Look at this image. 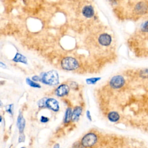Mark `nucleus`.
<instances>
[{"label":"nucleus","instance_id":"obj_1","mask_svg":"<svg viewBox=\"0 0 148 148\" xmlns=\"http://www.w3.org/2000/svg\"><path fill=\"white\" fill-rule=\"evenodd\" d=\"M132 111L135 127L148 135V68L133 74Z\"/></svg>","mask_w":148,"mask_h":148},{"label":"nucleus","instance_id":"obj_2","mask_svg":"<svg viewBox=\"0 0 148 148\" xmlns=\"http://www.w3.org/2000/svg\"><path fill=\"white\" fill-rule=\"evenodd\" d=\"M41 82L50 86H56L59 83L58 74L56 71H49L43 74Z\"/></svg>","mask_w":148,"mask_h":148},{"label":"nucleus","instance_id":"obj_3","mask_svg":"<svg viewBox=\"0 0 148 148\" xmlns=\"http://www.w3.org/2000/svg\"><path fill=\"white\" fill-rule=\"evenodd\" d=\"M61 65L65 70L73 71L79 67V63L75 58L71 57H67L61 60Z\"/></svg>","mask_w":148,"mask_h":148},{"label":"nucleus","instance_id":"obj_4","mask_svg":"<svg viewBox=\"0 0 148 148\" xmlns=\"http://www.w3.org/2000/svg\"><path fill=\"white\" fill-rule=\"evenodd\" d=\"M97 141V137L94 133L87 134L82 139V145L84 147H91L95 144Z\"/></svg>","mask_w":148,"mask_h":148},{"label":"nucleus","instance_id":"obj_5","mask_svg":"<svg viewBox=\"0 0 148 148\" xmlns=\"http://www.w3.org/2000/svg\"><path fill=\"white\" fill-rule=\"evenodd\" d=\"M125 83V79L121 75L113 76L110 82V86L114 89H119L121 88Z\"/></svg>","mask_w":148,"mask_h":148},{"label":"nucleus","instance_id":"obj_6","mask_svg":"<svg viewBox=\"0 0 148 148\" xmlns=\"http://www.w3.org/2000/svg\"><path fill=\"white\" fill-rule=\"evenodd\" d=\"M99 43L103 46H109L112 42V38L110 35L103 33L99 35L98 38Z\"/></svg>","mask_w":148,"mask_h":148},{"label":"nucleus","instance_id":"obj_7","mask_svg":"<svg viewBox=\"0 0 148 148\" xmlns=\"http://www.w3.org/2000/svg\"><path fill=\"white\" fill-rule=\"evenodd\" d=\"M46 107L54 112H57L60 108L58 101L54 98H49L46 100Z\"/></svg>","mask_w":148,"mask_h":148},{"label":"nucleus","instance_id":"obj_8","mask_svg":"<svg viewBox=\"0 0 148 148\" xmlns=\"http://www.w3.org/2000/svg\"><path fill=\"white\" fill-rule=\"evenodd\" d=\"M69 87L66 84H61L59 86L56 90L55 93L58 97H63L68 94Z\"/></svg>","mask_w":148,"mask_h":148},{"label":"nucleus","instance_id":"obj_9","mask_svg":"<svg viewBox=\"0 0 148 148\" xmlns=\"http://www.w3.org/2000/svg\"><path fill=\"white\" fill-rule=\"evenodd\" d=\"M17 125L18 128V130L20 133H22L24 131L25 125V120L22 115L21 113H20L19 115L17 117Z\"/></svg>","mask_w":148,"mask_h":148},{"label":"nucleus","instance_id":"obj_10","mask_svg":"<svg viewBox=\"0 0 148 148\" xmlns=\"http://www.w3.org/2000/svg\"><path fill=\"white\" fill-rule=\"evenodd\" d=\"M147 9V6L146 4V3L143 2H140L136 4V5L135 7V11L139 13V14H142L146 12V10Z\"/></svg>","mask_w":148,"mask_h":148},{"label":"nucleus","instance_id":"obj_11","mask_svg":"<svg viewBox=\"0 0 148 148\" xmlns=\"http://www.w3.org/2000/svg\"><path fill=\"white\" fill-rule=\"evenodd\" d=\"M82 108L80 106L76 107L72 112V120L73 121H77L79 119L82 113Z\"/></svg>","mask_w":148,"mask_h":148},{"label":"nucleus","instance_id":"obj_12","mask_svg":"<svg viewBox=\"0 0 148 148\" xmlns=\"http://www.w3.org/2000/svg\"><path fill=\"white\" fill-rule=\"evenodd\" d=\"M108 118L111 122H117L120 118V114L114 111L110 112L108 115Z\"/></svg>","mask_w":148,"mask_h":148},{"label":"nucleus","instance_id":"obj_13","mask_svg":"<svg viewBox=\"0 0 148 148\" xmlns=\"http://www.w3.org/2000/svg\"><path fill=\"white\" fill-rule=\"evenodd\" d=\"M13 60L15 62H20L24 64H27V58L23 56V55L19 54V53H17L16 55L15 56L14 58L13 59Z\"/></svg>","mask_w":148,"mask_h":148},{"label":"nucleus","instance_id":"obj_14","mask_svg":"<svg viewBox=\"0 0 148 148\" xmlns=\"http://www.w3.org/2000/svg\"><path fill=\"white\" fill-rule=\"evenodd\" d=\"M72 110L71 108H68L65 111V117H64V123H68L70 121L71 119H72Z\"/></svg>","mask_w":148,"mask_h":148},{"label":"nucleus","instance_id":"obj_15","mask_svg":"<svg viewBox=\"0 0 148 148\" xmlns=\"http://www.w3.org/2000/svg\"><path fill=\"white\" fill-rule=\"evenodd\" d=\"M26 83L27 84H28L31 87H32L34 88H40L41 87L39 84L35 82V81H32L29 78L26 79Z\"/></svg>","mask_w":148,"mask_h":148},{"label":"nucleus","instance_id":"obj_16","mask_svg":"<svg viewBox=\"0 0 148 148\" xmlns=\"http://www.w3.org/2000/svg\"><path fill=\"white\" fill-rule=\"evenodd\" d=\"M101 78V77H91L86 79V83L88 84H94L98 80H99Z\"/></svg>","mask_w":148,"mask_h":148},{"label":"nucleus","instance_id":"obj_17","mask_svg":"<svg viewBox=\"0 0 148 148\" xmlns=\"http://www.w3.org/2000/svg\"><path fill=\"white\" fill-rule=\"evenodd\" d=\"M47 99L46 98H42L41 99L39 102H38V106L40 108H43L46 107V102Z\"/></svg>","mask_w":148,"mask_h":148},{"label":"nucleus","instance_id":"obj_18","mask_svg":"<svg viewBox=\"0 0 148 148\" xmlns=\"http://www.w3.org/2000/svg\"><path fill=\"white\" fill-rule=\"evenodd\" d=\"M142 31L143 32H148V20L146 21L142 26Z\"/></svg>","mask_w":148,"mask_h":148},{"label":"nucleus","instance_id":"obj_19","mask_svg":"<svg viewBox=\"0 0 148 148\" xmlns=\"http://www.w3.org/2000/svg\"><path fill=\"white\" fill-rule=\"evenodd\" d=\"M12 107H13V105L11 104L10 105H8L6 107V110L7 112H8L9 113L12 114Z\"/></svg>","mask_w":148,"mask_h":148},{"label":"nucleus","instance_id":"obj_20","mask_svg":"<svg viewBox=\"0 0 148 148\" xmlns=\"http://www.w3.org/2000/svg\"><path fill=\"white\" fill-rule=\"evenodd\" d=\"M40 121L42 122V123H47L48 121H49V119L47 118V117H45V116H42L41 117H40Z\"/></svg>","mask_w":148,"mask_h":148},{"label":"nucleus","instance_id":"obj_21","mask_svg":"<svg viewBox=\"0 0 148 148\" xmlns=\"http://www.w3.org/2000/svg\"><path fill=\"white\" fill-rule=\"evenodd\" d=\"M25 140V136L23 134H21L18 138V142H23Z\"/></svg>","mask_w":148,"mask_h":148},{"label":"nucleus","instance_id":"obj_22","mask_svg":"<svg viewBox=\"0 0 148 148\" xmlns=\"http://www.w3.org/2000/svg\"><path fill=\"white\" fill-rule=\"evenodd\" d=\"M32 80L35 81V82H38V81H40L41 80V78H40L39 76H34L32 77Z\"/></svg>","mask_w":148,"mask_h":148},{"label":"nucleus","instance_id":"obj_23","mask_svg":"<svg viewBox=\"0 0 148 148\" xmlns=\"http://www.w3.org/2000/svg\"><path fill=\"white\" fill-rule=\"evenodd\" d=\"M86 115H87V119L90 120V121H91L92 119H91V114H90V112L89 110H87V112H86Z\"/></svg>","mask_w":148,"mask_h":148},{"label":"nucleus","instance_id":"obj_24","mask_svg":"<svg viewBox=\"0 0 148 148\" xmlns=\"http://www.w3.org/2000/svg\"><path fill=\"white\" fill-rule=\"evenodd\" d=\"M73 148H81V146L79 144H78V143H76L73 146Z\"/></svg>","mask_w":148,"mask_h":148},{"label":"nucleus","instance_id":"obj_25","mask_svg":"<svg viewBox=\"0 0 148 148\" xmlns=\"http://www.w3.org/2000/svg\"><path fill=\"white\" fill-rule=\"evenodd\" d=\"M53 148H60V146H59V144H58V143L56 144V145H54V147H53Z\"/></svg>","mask_w":148,"mask_h":148},{"label":"nucleus","instance_id":"obj_26","mask_svg":"<svg viewBox=\"0 0 148 148\" xmlns=\"http://www.w3.org/2000/svg\"><path fill=\"white\" fill-rule=\"evenodd\" d=\"M109 1H110L112 2H116V0H109Z\"/></svg>","mask_w":148,"mask_h":148},{"label":"nucleus","instance_id":"obj_27","mask_svg":"<svg viewBox=\"0 0 148 148\" xmlns=\"http://www.w3.org/2000/svg\"><path fill=\"white\" fill-rule=\"evenodd\" d=\"M21 148H25V147H21Z\"/></svg>","mask_w":148,"mask_h":148}]
</instances>
